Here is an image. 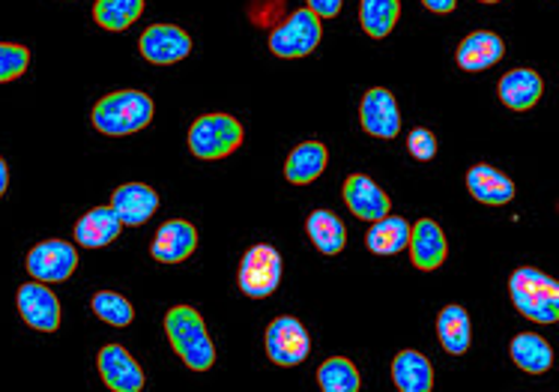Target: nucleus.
<instances>
[{"label":"nucleus","instance_id":"1","mask_svg":"<svg viewBox=\"0 0 559 392\" xmlns=\"http://www.w3.org/2000/svg\"><path fill=\"white\" fill-rule=\"evenodd\" d=\"M165 333L168 342L177 351V357L183 359L192 371L213 369L216 363V345L206 333V323L192 306H174L165 318Z\"/></svg>","mask_w":559,"mask_h":392},{"label":"nucleus","instance_id":"2","mask_svg":"<svg viewBox=\"0 0 559 392\" xmlns=\"http://www.w3.org/2000/svg\"><path fill=\"white\" fill-rule=\"evenodd\" d=\"M156 105L147 93L141 91H117L103 96L93 105V127L103 135H132L150 127Z\"/></svg>","mask_w":559,"mask_h":392},{"label":"nucleus","instance_id":"3","mask_svg":"<svg viewBox=\"0 0 559 392\" xmlns=\"http://www.w3.org/2000/svg\"><path fill=\"white\" fill-rule=\"evenodd\" d=\"M509 294L518 312L536 323L559 321V282L538 273L533 266L514 270L509 278Z\"/></svg>","mask_w":559,"mask_h":392},{"label":"nucleus","instance_id":"4","mask_svg":"<svg viewBox=\"0 0 559 392\" xmlns=\"http://www.w3.org/2000/svg\"><path fill=\"white\" fill-rule=\"evenodd\" d=\"M242 139V123L237 117L230 115H204L198 117L189 129V151L198 159H228L230 153L240 151Z\"/></svg>","mask_w":559,"mask_h":392},{"label":"nucleus","instance_id":"5","mask_svg":"<svg viewBox=\"0 0 559 392\" xmlns=\"http://www.w3.org/2000/svg\"><path fill=\"white\" fill-rule=\"evenodd\" d=\"M320 39H323V24L306 7V10L290 12L285 22L270 34V51H273L275 58L285 60L306 58V55H311L320 46Z\"/></svg>","mask_w":559,"mask_h":392},{"label":"nucleus","instance_id":"6","mask_svg":"<svg viewBox=\"0 0 559 392\" xmlns=\"http://www.w3.org/2000/svg\"><path fill=\"white\" fill-rule=\"evenodd\" d=\"M282 282V254L275 252L273 246H251L249 252L242 254L240 264V290L251 300H263L273 297L275 288Z\"/></svg>","mask_w":559,"mask_h":392},{"label":"nucleus","instance_id":"7","mask_svg":"<svg viewBox=\"0 0 559 392\" xmlns=\"http://www.w3.org/2000/svg\"><path fill=\"white\" fill-rule=\"evenodd\" d=\"M75 266H79V252L67 240H46L27 252V273L46 285L67 282L75 273Z\"/></svg>","mask_w":559,"mask_h":392},{"label":"nucleus","instance_id":"8","mask_svg":"<svg viewBox=\"0 0 559 392\" xmlns=\"http://www.w3.org/2000/svg\"><path fill=\"white\" fill-rule=\"evenodd\" d=\"M311 338L306 333V326L297 321V318H275L270 326H266V354L273 359L275 366H299L302 359L309 357Z\"/></svg>","mask_w":559,"mask_h":392},{"label":"nucleus","instance_id":"9","mask_svg":"<svg viewBox=\"0 0 559 392\" xmlns=\"http://www.w3.org/2000/svg\"><path fill=\"white\" fill-rule=\"evenodd\" d=\"M15 306L27 326L39 333H55L60 326V300L46 282H27L15 294Z\"/></svg>","mask_w":559,"mask_h":392},{"label":"nucleus","instance_id":"10","mask_svg":"<svg viewBox=\"0 0 559 392\" xmlns=\"http://www.w3.org/2000/svg\"><path fill=\"white\" fill-rule=\"evenodd\" d=\"M138 48H141L144 60L156 63V67H168V63H180L189 58L192 36L180 31L177 24H153L138 39Z\"/></svg>","mask_w":559,"mask_h":392},{"label":"nucleus","instance_id":"11","mask_svg":"<svg viewBox=\"0 0 559 392\" xmlns=\"http://www.w3.org/2000/svg\"><path fill=\"white\" fill-rule=\"evenodd\" d=\"M359 120L362 129L374 139H395L401 132V115L395 96L386 87H371L359 103Z\"/></svg>","mask_w":559,"mask_h":392},{"label":"nucleus","instance_id":"12","mask_svg":"<svg viewBox=\"0 0 559 392\" xmlns=\"http://www.w3.org/2000/svg\"><path fill=\"white\" fill-rule=\"evenodd\" d=\"M99 375L108 390L141 392L144 390V369L138 366L132 354L120 345H105L99 351Z\"/></svg>","mask_w":559,"mask_h":392},{"label":"nucleus","instance_id":"13","mask_svg":"<svg viewBox=\"0 0 559 392\" xmlns=\"http://www.w3.org/2000/svg\"><path fill=\"white\" fill-rule=\"evenodd\" d=\"M344 201H347V207H350L356 219L366 222L383 219V216H389V207H392L386 192L366 174H350L344 180Z\"/></svg>","mask_w":559,"mask_h":392},{"label":"nucleus","instance_id":"14","mask_svg":"<svg viewBox=\"0 0 559 392\" xmlns=\"http://www.w3.org/2000/svg\"><path fill=\"white\" fill-rule=\"evenodd\" d=\"M198 249V231L192 222L171 219L156 231V240L150 246V254L162 261V264H180L186 258H192Z\"/></svg>","mask_w":559,"mask_h":392},{"label":"nucleus","instance_id":"15","mask_svg":"<svg viewBox=\"0 0 559 392\" xmlns=\"http://www.w3.org/2000/svg\"><path fill=\"white\" fill-rule=\"evenodd\" d=\"M411 258L413 266L416 270H425V273H431L437 266H443L445 252H449V246H445V234L443 228L431 219H419L411 228Z\"/></svg>","mask_w":559,"mask_h":392},{"label":"nucleus","instance_id":"16","mask_svg":"<svg viewBox=\"0 0 559 392\" xmlns=\"http://www.w3.org/2000/svg\"><path fill=\"white\" fill-rule=\"evenodd\" d=\"M111 207H115V213L120 216L123 225L138 228V225H144L159 210V195L144 183H123L115 189Z\"/></svg>","mask_w":559,"mask_h":392},{"label":"nucleus","instance_id":"17","mask_svg":"<svg viewBox=\"0 0 559 392\" xmlns=\"http://www.w3.org/2000/svg\"><path fill=\"white\" fill-rule=\"evenodd\" d=\"M467 189L469 195L476 198L479 204H488V207H502L514 198V183L500 174L491 165H473L467 171Z\"/></svg>","mask_w":559,"mask_h":392},{"label":"nucleus","instance_id":"18","mask_svg":"<svg viewBox=\"0 0 559 392\" xmlns=\"http://www.w3.org/2000/svg\"><path fill=\"white\" fill-rule=\"evenodd\" d=\"M123 222L115 213V207H93L91 213H84L75 225V240L84 249H103L108 242H115L120 237Z\"/></svg>","mask_w":559,"mask_h":392},{"label":"nucleus","instance_id":"19","mask_svg":"<svg viewBox=\"0 0 559 392\" xmlns=\"http://www.w3.org/2000/svg\"><path fill=\"white\" fill-rule=\"evenodd\" d=\"M502 55H506V46H502L500 36L491 34V31H476V34L461 39V46H457V67L467 72H481L493 67Z\"/></svg>","mask_w":559,"mask_h":392},{"label":"nucleus","instance_id":"20","mask_svg":"<svg viewBox=\"0 0 559 392\" xmlns=\"http://www.w3.org/2000/svg\"><path fill=\"white\" fill-rule=\"evenodd\" d=\"M326 162H330V151H326L320 141H302V144H297V147L290 151V156H287L285 162L287 183H314L320 174L326 171Z\"/></svg>","mask_w":559,"mask_h":392},{"label":"nucleus","instance_id":"21","mask_svg":"<svg viewBox=\"0 0 559 392\" xmlns=\"http://www.w3.org/2000/svg\"><path fill=\"white\" fill-rule=\"evenodd\" d=\"M497 91H500V99L506 108H512V111H530L542 99L545 81L533 70H512L502 75Z\"/></svg>","mask_w":559,"mask_h":392},{"label":"nucleus","instance_id":"22","mask_svg":"<svg viewBox=\"0 0 559 392\" xmlns=\"http://www.w3.org/2000/svg\"><path fill=\"white\" fill-rule=\"evenodd\" d=\"M392 381L401 392H431L435 390V369L431 359L419 351H401L392 359Z\"/></svg>","mask_w":559,"mask_h":392},{"label":"nucleus","instance_id":"23","mask_svg":"<svg viewBox=\"0 0 559 392\" xmlns=\"http://www.w3.org/2000/svg\"><path fill=\"white\" fill-rule=\"evenodd\" d=\"M514 366L526 375H545L554 366V351L550 345L536 333H521L514 335L512 345H509Z\"/></svg>","mask_w":559,"mask_h":392},{"label":"nucleus","instance_id":"24","mask_svg":"<svg viewBox=\"0 0 559 392\" xmlns=\"http://www.w3.org/2000/svg\"><path fill=\"white\" fill-rule=\"evenodd\" d=\"M306 231H309L311 242L318 246V252L323 254H338L347 246V228L330 210H314L306 219Z\"/></svg>","mask_w":559,"mask_h":392},{"label":"nucleus","instance_id":"25","mask_svg":"<svg viewBox=\"0 0 559 392\" xmlns=\"http://www.w3.org/2000/svg\"><path fill=\"white\" fill-rule=\"evenodd\" d=\"M366 242L374 254H399L411 242V225L401 216H383L371 225Z\"/></svg>","mask_w":559,"mask_h":392},{"label":"nucleus","instance_id":"26","mask_svg":"<svg viewBox=\"0 0 559 392\" xmlns=\"http://www.w3.org/2000/svg\"><path fill=\"white\" fill-rule=\"evenodd\" d=\"M437 335L445 354L461 357L469 347V318L461 306H445L440 318H437Z\"/></svg>","mask_w":559,"mask_h":392},{"label":"nucleus","instance_id":"27","mask_svg":"<svg viewBox=\"0 0 559 392\" xmlns=\"http://www.w3.org/2000/svg\"><path fill=\"white\" fill-rule=\"evenodd\" d=\"M401 19V0H359L362 31L374 39H383L395 31Z\"/></svg>","mask_w":559,"mask_h":392},{"label":"nucleus","instance_id":"28","mask_svg":"<svg viewBox=\"0 0 559 392\" xmlns=\"http://www.w3.org/2000/svg\"><path fill=\"white\" fill-rule=\"evenodd\" d=\"M144 0H96L93 19L105 31H126L141 19Z\"/></svg>","mask_w":559,"mask_h":392},{"label":"nucleus","instance_id":"29","mask_svg":"<svg viewBox=\"0 0 559 392\" xmlns=\"http://www.w3.org/2000/svg\"><path fill=\"white\" fill-rule=\"evenodd\" d=\"M318 383L323 392H359L362 378L350 359L332 357L318 369Z\"/></svg>","mask_w":559,"mask_h":392},{"label":"nucleus","instance_id":"30","mask_svg":"<svg viewBox=\"0 0 559 392\" xmlns=\"http://www.w3.org/2000/svg\"><path fill=\"white\" fill-rule=\"evenodd\" d=\"M93 312H96L99 321L111 323V326H129V323L135 321L132 302L120 297V294H115V290H99L93 297Z\"/></svg>","mask_w":559,"mask_h":392},{"label":"nucleus","instance_id":"31","mask_svg":"<svg viewBox=\"0 0 559 392\" xmlns=\"http://www.w3.org/2000/svg\"><path fill=\"white\" fill-rule=\"evenodd\" d=\"M31 67V51L15 43H0V84L22 79Z\"/></svg>","mask_w":559,"mask_h":392},{"label":"nucleus","instance_id":"32","mask_svg":"<svg viewBox=\"0 0 559 392\" xmlns=\"http://www.w3.org/2000/svg\"><path fill=\"white\" fill-rule=\"evenodd\" d=\"M407 151H411L413 159L431 162L437 156V139L431 129H413L411 139H407Z\"/></svg>","mask_w":559,"mask_h":392},{"label":"nucleus","instance_id":"33","mask_svg":"<svg viewBox=\"0 0 559 392\" xmlns=\"http://www.w3.org/2000/svg\"><path fill=\"white\" fill-rule=\"evenodd\" d=\"M342 3L344 0H309V10L323 22V19H335L342 12Z\"/></svg>","mask_w":559,"mask_h":392},{"label":"nucleus","instance_id":"34","mask_svg":"<svg viewBox=\"0 0 559 392\" xmlns=\"http://www.w3.org/2000/svg\"><path fill=\"white\" fill-rule=\"evenodd\" d=\"M423 7L437 15H449V12H455L457 0H423Z\"/></svg>","mask_w":559,"mask_h":392},{"label":"nucleus","instance_id":"35","mask_svg":"<svg viewBox=\"0 0 559 392\" xmlns=\"http://www.w3.org/2000/svg\"><path fill=\"white\" fill-rule=\"evenodd\" d=\"M7 186H10V168H7V162L0 159V198L7 192Z\"/></svg>","mask_w":559,"mask_h":392},{"label":"nucleus","instance_id":"36","mask_svg":"<svg viewBox=\"0 0 559 392\" xmlns=\"http://www.w3.org/2000/svg\"><path fill=\"white\" fill-rule=\"evenodd\" d=\"M481 3H500V0H481Z\"/></svg>","mask_w":559,"mask_h":392}]
</instances>
